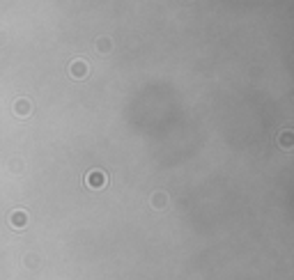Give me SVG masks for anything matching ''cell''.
<instances>
[{
  "instance_id": "obj_4",
  "label": "cell",
  "mask_w": 294,
  "mask_h": 280,
  "mask_svg": "<svg viewBox=\"0 0 294 280\" xmlns=\"http://www.w3.org/2000/svg\"><path fill=\"white\" fill-rule=\"evenodd\" d=\"M28 113V101L26 99H21V101H16V113Z\"/></svg>"
},
{
  "instance_id": "obj_2",
  "label": "cell",
  "mask_w": 294,
  "mask_h": 280,
  "mask_svg": "<svg viewBox=\"0 0 294 280\" xmlns=\"http://www.w3.org/2000/svg\"><path fill=\"white\" fill-rule=\"evenodd\" d=\"M76 73V76H83L85 73V62L83 60H76V62H72V76Z\"/></svg>"
},
{
  "instance_id": "obj_1",
  "label": "cell",
  "mask_w": 294,
  "mask_h": 280,
  "mask_svg": "<svg viewBox=\"0 0 294 280\" xmlns=\"http://www.w3.org/2000/svg\"><path fill=\"white\" fill-rule=\"evenodd\" d=\"M104 184H106V177H104V173L94 170V173L87 175V186H104Z\"/></svg>"
},
{
  "instance_id": "obj_3",
  "label": "cell",
  "mask_w": 294,
  "mask_h": 280,
  "mask_svg": "<svg viewBox=\"0 0 294 280\" xmlns=\"http://www.w3.org/2000/svg\"><path fill=\"white\" fill-rule=\"evenodd\" d=\"M12 223H14V225H23V223H26V213H23V211H14Z\"/></svg>"
}]
</instances>
